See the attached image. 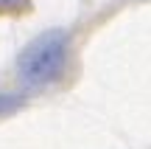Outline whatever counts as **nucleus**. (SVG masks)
Wrapping results in <instances>:
<instances>
[{"label": "nucleus", "instance_id": "nucleus-1", "mask_svg": "<svg viewBox=\"0 0 151 149\" xmlns=\"http://www.w3.org/2000/svg\"><path fill=\"white\" fill-rule=\"evenodd\" d=\"M67 59V34L62 28L45 31L20 54V79L25 84H48L65 71Z\"/></svg>", "mask_w": 151, "mask_h": 149}, {"label": "nucleus", "instance_id": "nucleus-2", "mask_svg": "<svg viewBox=\"0 0 151 149\" xmlns=\"http://www.w3.org/2000/svg\"><path fill=\"white\" fill-rule=\"evenodd\" d=\"M20 104H22L20 96H14V93H0V116H6V113H14Z\"/></svg>", "mask_w": 151, "mask_h": 149}, {"label": "nucleus", "instance_id": "nucleus-3", "mask_svg": "<svg viewBox=\"0 0 151 149\" xmlns=\"http://www.w3.org/2000/svg\"><path fill=\"white\" fill-rule=\"evenodd\" d=\"M28 0H0V11H20Z\"/></svg>", "mask_w": 151, "mask_h": 149}]
</instances>
